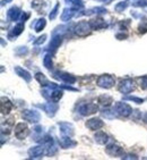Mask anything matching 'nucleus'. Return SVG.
<instances>
[{"label":"nucleus","instance_id":"1","mask_svg":"<svg viewBox=\"0 0 147 160\" xmlns=\"http://www.w3.org/2000/svg\"><path fill=\"white\" fill-rule=\"evenodd\" d=\"M92 30L93 28H92V26H91V24H89V22L82 21L75 26V34H76L77 37L85 38L91 34Z\"/></svg>","mask_w":147,"mask_h":160},{"label":"nucleus","instance_id":"2","mask_svg":"<svg viewBox=\"0 0 147 160\" xmlns=\"http://www.w3.org/2000/svg\"><path fill=\"white\" fill-rule=\"evenodd\" d=\"M96 83H97V85L100 86V88H103V89H111V88L114 85V83H116V80H114V77L112 76V75L104 74L97 77Z\"/></svg>","mask_w":147,"mask_h":160},{"label":"nucleus","instance_id":"3","mask_svg":"<svg viewBox=\"0 0 147 160\" xmlns=\"http://www.w3.org/2000/svg\"><path fill=\"white\" fill-rule=\"evenodd\" d=\"M119 91L123 94H128L135 90V81L131 78H125L120 82L119 84Z\"/></svg>","mask_w":147,"mask_h":160},{"label":"nucleus","instance_id":"4","mask_svg":"<svg viewBox=\"0 0 147 160\" xmlns=\"http://www.w3.org/2000/svg\"><path fill=\"white\" fill-rule=\"evenodd\" d=\"M114 108H116V111L121 117H129L130 114L132 112L131 107L127 105V103H125V102H116Z\"/></svg>","mask_w":147,"mask_h":160},{"label":"nucleus","instance_id":"5","mask_svg":"<svg viewBox=\"0 0 147 160\" xmlns=\"http://www.w3.org/2000/svg\"><path fill=\"white\" fill-rule=\"evenodd\" d=\"M28 126L25 123H18L15 127V135L18 140H23L25 139L26 136L28 135Z\"/></svg>","mask_w":147,"mask_h":160},{"label":"nucleus","instance_id":"6","mask_svg":"<svg viewBox=\"0 0 147 160\" xmlns=\"http://www.w3.org/2000/svg\"><path fill=\"white\" fill-rule=\"evenodd\" d=\"M21 116H23L24 119H26L30 123H37L41 118L40 112L36 110H24Z\"/></svg>","mask_w":147,"mask_h":160},{"label":"nucleus","instance_id":"7","mask_svg":"<svg viewBox=\"0 0 147 160\" xmlns=\"http://www.w3.org/2000/svg\"><path fill=\"white\" fill-rule=\"evenodd\" d=\"M98 108L95 103H86V105H83L79 108V112L83 116H91V115L95 114Z\"/></svg>","mask_w":147,"mask_h":160},{"label":"nucleus","instance_id":"8","mask_svg":"<svg viewBox=\"0 0 147 160\" xmlns=\"http://www.w3.org/2000/svg\"><path fill=\"white\" fill-rule=\"evenodd\" d=\"M105 152L112 157H123V149L116 144H110L105 148Z\"/></svg>","mask_w":147,"mask_h":160},{"label":"nucleus","instance_id":"9","mask_svg":"<svg viewBox=\"0 0 147 160\" xmlns=\"http://www.w3.org/2000/svg\"><path fill=\"white\" fill-rule=\"evenodd\" d=\"M85 125L87 128L92 129V131H96V129H100L104 126V123L100 118H92V119L87 120Z\"/></svg>","mask_w":147,"mask_h":160},{"label":"nucleus","instance_id":"10","mask_svg":"<svg viewBox=\"0 0 147 160\" xmlns=\"http://www.w3.org/2000/svg\"><path fill=\"white\" fill-rule=\"evenodd\" d=\"M12 103L8 100L7 98H1V102H0V109H1V114L2 115H8L12 111Z\"/></svg>","mask_w":147,"mask_h":160},{"label":"nucleus","instance_id":"11","mask_svg":"<svg viewBox=\"0 0 147 160\" xmlns=\"http://www.w3.org/2000/svg\"><path fill=\"white\" fill-rule=\"evenodd\" d=\"M41 107L44 109V111H45L46 114H48V116H50V117H53L55 116V114L57 112V110H58V105H55V102H49V103H45V105L41 106Z\"/></svg>","mask_w":147,"mask_h":160},{"label":"nucleus","instance_id":"12","mask_svg":"<svg viewBox=\"0 0 147 160\" xmlns=\"http://www.w3.org/2000/svg\"><path fill=\"white\" fill-rule=\"evenodd\" d=\"M89 24H91L93 30H101V28H107V23H105L104 19L101 18V17H96V18L89 21Z\"/></svg>","mask_w":147,"mask_h":160},{"label":"nucleus","instance_id":"13","mask_svg":"<svg viewBox=\"0 0 147 160\" xmlns=\"http://www.w3.org/2000/svg\"><path fill=\"white\" fill-rule=\"evenodd\" d=\"M60 131H61L62 135L64 136H73L74 134V127L69 123H61L60 124Z\"/></svg>","mask_w":147,"mask_h":160},{"label":"nucleus","instance_id":"14","mask_svg":"<svg viewBox=\"0 0 147 160\" xmlns=\"http://www.w3.org/2000/svg\"><path fill=\"white\" fill-rule=\"evenodd\" d=\"M44 153V147L39 145V147H34V148L28 150V156L31 158H40Z\"/></svg>","mask_w":147,"mask_h":160},{"label":"nucleus","instance_id":"15","mask_svg":"<svg viewBox=\"0 0 147 160\" xmlns=\"http://www.w3.org/2000/svg\"><path fill=\"white\" fill-rule=\"evenodd\" d=\"M21 14V12L18 7H12V8L8 10V12H7V16H8V18H9L10 21L15 22L19 18Z\"/></svg>","mask_w":147,"mask_h":160},{"label":"nucleus","instance_id":"16","mask_svg":"<svg viewBox=\"0 0 147 160\" xmlns=\"http://www.w3.org/2000/svg\"><path fill=\"white\" fill-rule=\"evenodd\" d=\"M61 42H62V37H60V35L53 37V39L51 40V42H50V44H49V50L50 51H55V50L60 47Z\"/></svg>","mask_w":147,"mask_h":160},{"label":"nucleus","instance_id":"17","mask_svg":"<svg viewBox=\"0 0 147 160\" xmlns=\"http://www.w3.org/2000/svg\"><path fill=\"white\" fill-rule=\"evenodd\" d=\"M55 77H58V78H60V80H62L64 82H66L68 84H74L77 80L74 75L68 74V73H59V76H55Z\"/></svg>","mask_w":147,"mask_h":160},{"label":"nucleus","instance_id":"18","mask_svg":"<svg viewBox=\"0 0 147 160\" xmlns=\"http://www.w3.org/2000/svg\"><path fill=\"white\" fill-rule=\"evenodd\" d=\"M77 143L75 141H73L71 139H69V136H62L61 140H60V145H61L64 149H68V148H73L75 147Z\"/></svg>","mask_w":147,"mask_h":160},{"label":"nucleus","instance_id":"19","mask_svg":"<svg viewBox=\"0 0 147 160\" xmlns=\"http://www.w3.org/2000/svg\"><path fill=\"white\" fill-rule=\"evenodd\" d=\"M94 138H95V141L97 142L98 144H105V143L109 141V136H107V134L104 132H102V131L96 132Z\"/></svg>","mask_w":147,"mask_h":160},{"label":"nucleus","instance_id":"20","mask_svg":"<svg viewBox=\"0 0 147 160\" xmlns=\"http://www.w3.org/2000/svg\"><path fill=\"white\" fill-rule=\"evenodd\" d=\"M97 101L100 102L102 106H104V107H110V106L112 105V102H113V99L111 98L110 96H107V94H103V96L98 97Z\"/></svg>","mask_w":147,"mask_h":160},{"label":"nucleus","instance_id":"21","mask_svg":"<svg viewBox=\"0 0 147 160\" xmlns=\"http://www.w3.org/2000/svg\"><path fill=\"white\" fill-rule=\"evenodd\" d=\"M15 72L17 73V75H19V76L21 77V78H24L26 82H30V81L32 80V76L31 74L28 73L27 71H25V69H23V68L21 67H15Z\"/></svg>","mask_w":147,"mask_h":160},{"label":"nucleus","instance_id":"22","mask_svg":"<svg viewBox=\"0 0 147 160\" xmlns=\"http://www.w3.org/2000/svg\"><path fill=\"white\" fill-rule=\"evenodd\" d=\"M24 23H25V22H21V23H18V24L16 25L15 28H12V33L9 34V38L17 37V35H19V34L23 32V30H24Z\"/></svg>","mask_w":147,"mask_h":160},{"label":"nucleus","instance_id":"23","mask_svg":"<svg viewBox=\"0 0 147 160\" xmlns=\"http://www.w3.org/2000/svg\"><path fill=\"white\" fill-rule=\"evenodd\" d=\"M35 78H36L37 82H39V83H40L41 85H43V86H48L50 84L49 80H48V78L44 76V74H42V73H36V75H35Z\"/></svg>","mask_w":147,"mask_h":160},{"label":"nucleus","instance_id":"24","mask_svg":"<svg viewBox=\"0 0 147 160\" xmlns=\"http://www.w3.org/2000/svg\"><path fill=\"white\" fill-rule=\"evenodd\" d=\"M74 9H64V12H62L61 15V19L64 22H67L69 21V19H71V17L74 16Z\"/></svg>","mask_w":147,"mask_h":160},{"label":"nucleus","instance_id":"25","mask_svg":"<svg viewBox=\"0 0 147 160\" xmlns=\"http://www.w3.org/2000/svg\"><path fill=\"white\" fill-rule=\"evenodd\" d=\"M45 25H46V22L44 18L37 19L36 24H35V26H34V30H35V32H41L43 28H45Z\"/></svg>","mask_w":147,"mask_h":160},{"label":"nucleus","instance_id":"26","mask_svg":"<svg viewBox=\"0 0 147 160\" xmlns=\"http://www.w3.org/2000/svg\"><path fill=\"white\" fill-rule=\"evenodd\" d=\"M61 98H62V91L53 89L52 93H51V100H52L53 102H58Z\"/></svg>","mask_w":147,"mask_h":160},{"label":"nucleus","instance_id":"27","mask_svg":"<svg viewBox=\"0 0 147 160\" xmlns=\"http://www.w3.org/2000/svg\"><path fill=\"white\" fill-rule=\"evenodd\" d=\"M43 64L48 69H51L52 68V56L48 53V55L44 56V58H43Z\"/></svg>","mask_w":147,"mask_h":160},{"label":"nucleus","instance_id":"28","mask_svg":"<svg viewBox=\"0 0 147 160\" xmlns=\"http://www.w3.org/2000/svg\"><path fill=\"white\" fill-rule=\"evenodd\" d=\"M127 7H128V1H121V2L116 3V12H122Z\"/></svg>","mask_w":147,"mask_h":160},{"label":"nucleus","instance_id":"29","mask_svg":"<svg viewBox=\"0 0 147 160\" xmlns=\"http://www.w3.org/2000/svg\"><path fill=\"white\" fill-rule=\"evenodd\" d=\"M138 31H139V33H146L147 32V18H144L141 21V23L138 26Z\"/></svg>","mask_w":147,"mask_h":160},{"label":"nucleus","instance_id":"30","mask_svg":"<svg viewBox=\"0 0 147 160\" xmlns=\"http://www.w3.org/2000/svg\"><path fill=\"white\" fill-rule=\"evenodd\" d=\"M58 9H59V3H57L55 6V8L52 9V12H51V14L49 15L50 19H55V16H57V14H58Z\"/></svg>","mask_w":147,"mask_h":160},{"label":"nucleus","instance_id":"31","mask_svg":"<svg viewBox=\"0 0 147 160\" xmlns=\"http://www.w3.org/2000/svg\"><path fill=\"white\" fill-rule=\"evenodd\" d=\"M140 88L143 90H147V75H145V76H143L140 78Z\"/></svg>","mask_w":147,"mask_h":160},{"label":"nucleus","instance_id":"32","mask_svg":"<svg viewBox=\"0 0 147 160\" xmlns=\"http://www.w3.org/2000/svg\"><path fill=\"white\" fill-rule=\"evenodd\" d=\"M127 100H131V101H135L136 103H143L144 100L140 98H137V97H127Z\"/></svg>","mask_w":147,"mask_h":160},{"label":"nucleus","instance_id":"33","mask_svg":"<svg viewBox=\"0 0 147 160\" xmlns=\"http://www.w3.org/2000/svg\"><path fill=\"white\" fill-rule=\"evenodd\" d=\"M134 6H136V7H145V6H147V0H139V1H137V2L134 3Z\"/></svg>","mask_w":147,"mask_h":160},{"label":"nucleus","instance_id":"34","mask_svg":"<svg viewBox=\"0 0 147 160\" xmlns=\"http://www.w3.org/2000/svg\"><path fill=\"white\" fill-rule=\"evenodd\" d=\"M45 39H46V35L44 34V35H42V37H40L39 38V40H36L35 42H34V44H41V43H43L44 41H45Z\"/></svg>","mask_w":147,"mask_h":160},{"label":"nucleus","instance_id":"35","mask_svg":"<svg viewBox=\"0 0 147 160\" xmlns=\"http://www.w3.org/2000/svg\"><path fill=\"white\" fill-rule=\"evenodd\" d=\"M18 55H26L27 53V48L26 47H21V49L17 51Z\"/></svg>","mask_w":147,"mask_h":160},{"label":"nucleus","instance_id":"36","mask_svg":"<svg viewBox=\"0 0 147 160\" xmlns=\"http://www.w3.org/2000/svg\"><path fill=\"white\" fill-rule=\"evenodd\" d=\"M123 159H138V157L136 154H127L126 157H122Z\"/></svg>","mask_w":147,"mask_h":160},{"label":"nucleus","instance_id":"37","mask_svg":"<svg viewBox=\"0 0 147 160\" xmlns=\"http://www.w3.org/2000/svg\"><path fill=\"white\" fill-rule=\"evenodd\" d=\"M116 39H119V40H125V39H127V34H116Z\"/></svg>","mask_w":147,"mask_h":160},{"label":"nucleus","instance_id":"38","mask_svg":"<svg viewBox=\"0 0 147 160\" xmlns=\"http://www.w3.org/2000/svg\"><path fill=\"white\" fill-rule=\"evenodd\" d=\"M62 88H64V89H67V90H71V91H77V89H75V88H71V86H68V85H64Z\"/></svg>","mask_w":147,"mask_h":160},{"label":"nucleus","instance_id":"39","mask_svg":"<svg viewBox=\"0 0 147 160\" xmlns=\"http://www.w3.org/2000/svg\"><path fill=\"white\" fill-rule=\"evenodd\" d=\"M102 1H103V2H105V3H111L113 0H102Z\"/></svg>","mask_w":147,"mask_h":160},{"label":"nucleus","instance_id":"40","mask_svg":"<svg viewBox=\"0 0 147 160\" xmlns=\"http://www.w3.org/2000/svg\"><path fill=\"white\" fill-rule=\"evenodd\" d=\"M9 1H10V0H3V2H2V3H5V2L7 3V2H9Z\"/></svg>","mask_w":147,"mask_h":160},{"label":"nucleus","instance_id":"41","mask_svg":"<svg viewBox=\"0 0 147 160\" xmlns=\"http://www.w3.org/2000/svg\"><path fill=\"white\" fill-rule=\"evenodd\" d=\"M66 1H67V2H71V1H73V0H66Z\"/></svg>","mask_w":147,"mask_h":160}]
</instances>
